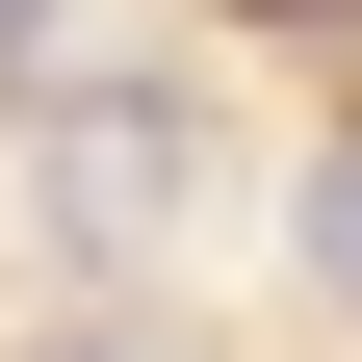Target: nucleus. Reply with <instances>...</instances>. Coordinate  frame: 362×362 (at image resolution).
Returning <instances> with one entry per match:
<instances>
[{
	"label": "nucleus",
	"instance_id": "obj_4",
	"mask_svg": "<svg viewBox=\"0 0 362 362\" xmlns=\"http://www.w3.org/2000/svg\"><path fill=\"white\" fill-rule=\"evenodd\" d=\"M78 362H104V337H78Z\"/></svg>",
	"mask_w": 362,
	"mask_h": 362
},
{
	"label": "nucleus",
	"instance_id": "obj_3",
	"mask_svg": "<svg viewBox=\"0 0 362 362\" xmlns=\"http://www.w3.org/2000/svg\"><path fill=\"white\" fill-rule=\"evenodd\" d=\"M26 78H52V0H0V104H26Z\"/></svg>",
	"mask_w": 362,
	"mask_h": 362
},
{
	"label": "nucleus",
	"instance_id": "obj_2",
	"mask_svg": "<svg viewBox=\"0 0 362 362\" xmlns=\"http://www.w3.org/2000/svg\"><path fill=\"white\" fill-rule=\"evenodd\" d=\"M310 285H362V156H310Z\"/></svg>",
	"mask_w": 362,
	"mask_h": 362
},
{
	"label": "nucleus",
	"instance_id": "obj_1",
	"mask_svg": "<svg viewBox=\"0 0 362 362\" xmlns=\"http://www.w3.org/2000/svg\"><path fill=\"white\" fill-rule=\"evenodd\" d=\"M181 181H207V129H181V104H78V129H52V207H78L104 259L181 233Z\"/></svg>",
	"mask_w": 362,
	"mask_h": 362
}]
</instances>
